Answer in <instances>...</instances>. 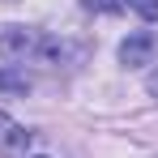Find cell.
I'll use <instances>...</instances> for the list:
<instances>
[{
	"instance_id": "cell-3",
	"label": "cell",
	"mask_w": 158,
	"mask_h": 158,
	"mask_svg": "<svg viewBox=\"0 0 158 158\" xmlns=\"http://www.w3.org/2000/svg\"><path fill=\"white\" fill-rule=\"evenodd\" d=\"M26 145H30V132L22 128L13 115H4V111H0V158H17Z\"/></svg>"
},
{
	"instance_id": "cell-6",
	"label": "cell",
	"mask_w": 158,
	"mask_h": 158,
	"mask_svg": "<svg viewBox=\"0 0 158 158\" xmlns=\"http://www.w3.org/2000/svg\"><path fill=\"white\" fill-rule=\"evenodd\" d=\"M0 85H4V90H22V94H26V90H30V77H13V73H0Z\"/></svg>"
},
{
	"instance_id": "cell-4",
	"label": "cell",
	"mask_w": 158,
	"mask_h": 158,
	"mask_svg": "<svg viewBox=\"0 0 158 158\" xmlns=\"http://www.w3.org/2000/svg\"><path fill=\"white\" fill-rule=\"evenodd\" d=\"M81 4H85V9H94V13H120L128 0H81Z\"/></svg>"
},
{
	"instance_id": "cell-2",
	"label": "cell",
	"mask_w": 158,
	"mask_h": 158,
	"mask_svg": "<svg viewBox=\"0 0 158 158\" xmlns=\"http://www.w3.org/2000/svg\"><path fill=\"white\" fill-rule=\"evenodd\" d=\"M154 52H158V39H154V34H145V30L120 43V60H124L128 69H137V64H150V60H154Z\"/></svg>"
},
{
	"instance_id": "cell-1",
	"label": "cell",
	"mask_w": 158,
	"mask_h": 158,
	"mask_svg": "<svg viewBox=\"0 0 158 158\" xmlns=\"http://www.w3.org/2000/svg\"><path fill=\"white\" fill-rule=\"evenodd\" d=\"M0 56L13 60V64H81L90 56V43L26 30V26H9V30H0Z\"/></svg>"
},
{
	"instance_id": "cell-5",
	"label": "cell",
	"mask_w": 158,
	"mask_h": 158,
	"mask_svg": "<svg viewBox=\"0 0 158 158\" xmlns=\"http://www.w3.org/2000/svg\"><path fill=\"white\" fill-rule=\"evenodd\" d=\"M128 4L145 17V22H158V0H128Z\"/></svg>"
},
{
	"instance_id": "cell-7",
	"label": "cell",
	"mask_w": 158,
	"mask_h": 158,
	"mask_svg": "<svg viewBox=\"0 0 158 158\" xmlns=\"http://www.w3.org/2000/svg\"><path fill=\"white\" fill-rule=\"evenodd\" d=\"M150 94H154V98H158V69H154V73H150Z\"/></svg>"
}]
</instances>
